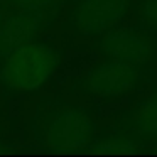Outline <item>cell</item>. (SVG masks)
I'll return each instance as SVG.
<instances>
[{"label": "cell", "instance_id": "cell-7", "mask_svg": "<svg viewBox=\"0 0 157 157\" xmlns=\"http://www.w3.org/2000/svg\"><path fill=\"white\" fill-rule=\"evenodd\" d=\"M51 10L44 9H9L0 24V58H5L21 46L39 37Z\"/></svg>", "mask_w": 157, "mask_h": 157}, {"label": "cell", "instance_id": "cell-3", "mask_svg": "<svg viewBox=\"0 0 157 157\" xmlns=\"http://www.w3.org/2000/svg\"><path fill=\"white\" fill-rule=\"evenodd\" d=\"M157 139V90L137 103L115 125L113 132L98 135L90 144L91 152H142L149 142Z\"/></svg>", "mask_w": 157, "mask_h": 157}, {"label": "cell", "instance_id": "cell-9", "mask_svg": "<svg viewBox=\"0 0 157 157\" xmlns=\"http://www.w3.org/2000/svg\"><path fill=\"white\" fill-rule=\"evenodd\" d=\"M9 12V4L7 0H0V24H2V21H4L5 14Z\"/></svg>", "mask_w": 157, "mask_h": 157}, {"label": "cell", "instance_id": "cell-8", "mask_svg": "<svg viewBox=\"0 0 157 157\" xmlns=\"http://www.w3.org/2000/svg\"><path fill=\"white\" fill-rule=\"evenodd\" d=\"M140 27L157 36V0H144L140 4Z\"/></svg>", "mask_w": 157, "mask_h": 157}, {"label": "cell", "instance_id": "cell-6", "mask_svg": "<svg viewBox=\"0 0 157 157\" xmlns=\"http://www.w3.org/2000/svg\"><path fill=\"white\" fill-rule=\"evenodd\" d=\"M100 51L110 61L149 64L157 58V41L144 27H128L110 31L100 42Z\"/></svg>", "mask_w": 157, "mask_h": 157}, {"label": "cell", "instance_id": "cell-1", "mask_svg": "<svg viewBox=\"0 0 157 157\" xmlns=\"http://www.w3.org/2000/svg\"><path fill=\"white\" fill-rule=\"evenodd\" d=\"M32 142L52 152H78L88 149L98 125L91 112L61 96H44L34 105L29 118Z\"/></svg>", "mask_w": 157, "mask_h": 157}, {"label": "cell", "instance_id": "cell-5", "mask_svg": "<svg viewBox=\"0 0 157 157\" xmlns=\"http://www.w3.org/2000/svg\"><path fill=\"white\" fill-rule=\"evenodd\" d=\"M132 0H76L63 22V31L79 37L98 36L125 17Z\"/></svg>", "mask_w": 157, "mask_h": 157}, {"label": "cell", "instance_id": "cell-4", "mask_svg": "<svg viewBox=\"0 0 157 157\" xmlns=\"http://www.w3.org/2000/svg\"><path fill=\"white\" fill-rule=\"evenodd\" d=\"M155 75L149 64H130V63L110 61L95 66L71 85L73 93L88 96L113 98L140 88Z\"/></svg>", "mask_w": 157, "mask_h": 157}, {"label": "cell", "instance_id": "cell-11", "mask_svg": "<svg viewBox=\"0 0 157 157\" xmlns=\"http://www.w3.org/2000/svg\"><path fill=\"white\" fill-rule=\"evenodd\" d=\"M56 2H58V4H63V2H66V0H56Z\"/></svg>", "mask_w": 157, "mask_h": 157}, {"label": "cell", "instance_id": "cell-2", "mask_svg": "<svg viewBox=\"0 0 157 157\" xmlns=\"http://www.w3.org/2000/svg\"><path fill=\"white\" fill-rule=\"evenodd\" d=\"M61 58V48L39 36L0 58V88L5 95H36L54 75Z\"/></svg>", "mask_w": 157, "mask_h": 157}, {"label": "cell", "instance_id": "cell-10", "mask_svg": "<svg viewBox=\"0 0 157 157\" xmlns=\"http://www.w3.org/2000/svg\"><path fill=\"white\" fill-rule=\"evenodd\" d=\"M2 144H4V125L0 122V152H12V149H4Z\"/></svg>", "mask_w": 157, "mask_h": 157}]
</instances>
